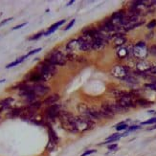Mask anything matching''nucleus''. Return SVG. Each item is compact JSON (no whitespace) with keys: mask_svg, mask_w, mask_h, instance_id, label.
Segmentation results:
<instances>
[{"mask_svg":"<svg viewBox=\"0 0 156 156\" xmlns=\"http://www.w3.org/2000/svg\"><path fill=\"white\" fill-rule=\"evenodd\" d=\"M75 116L67 111H62L59 114V122L62 124V126L65 130L71 133H78L76 129V125H75Z\"/></svg>","mask_w":156,"mask_h":156,"instance_id":"1","label":"nucleus"},{"mask_svg":"<svg viewBox=\"0 0 156 156\" xmlns=\"http://www.w3.org/2000/svg\"><path fill=\"white\" fill-rule=\"evenodd\" d=\"M45 60L47 62H49L53 65H60L62 66L66 63L67 62V57L64 54H62L60 51L58 50H54L51 53H49L47 55Z\"/></svg>","mask_w":156,"mask_h":156,"instance_id":"4","label":"nucleus"},{"mask_svg":"<svg viewBox=\"0 0 156 156\" xmlns=\"http://www.w3.org/2000/svg\"><path fill=\"white\" fill-rule=\"evenodd\" d=\"M25 58H26V56H23V57H21L20 58H17V59L15 60L13 62H11L10 64L7 65V66H6V68H8V69H9V68H11V67H13V66H16V65H17V64H19V63H21Z\"/></svg>","mask_w":156,"mask_h":156,"instance_id":"25","label":"nucleus"},{"mask_svg":"<svg viewBox=\"0 0 156 156\" xmlns=\"http://www.w3.org/2000/svg\"><path fill=\"white\" fill-rule=\"evenodd\" d=\"M95 152H97V150H89V151H84L83 154H81L80 156H87V155H90L92 153H95Z\"/></svg>","mask_w":156,"mask_h":156,"instance_id":"34","label":"nucleus"},{"mask_svg":"<svg viewBox=\"0 0 156 156\" xmlns=\"http://www.w3.org/2000/svg\"><path fill=\"white\" fill-rule=\"evenodd\" d=\"M153 129H156V125H155L154 126L151 127V128H148V130H153Z\"/></svg>","mask_w":156,"mask_h":156,"instance_id":"43","label":"nucleus"},{"mask_svg":"<svg viewBox=\"0 0 156 156\" xmlns=\"http://www.w3.org/2000/svg\"><path fill=\"white\" fill-rule=\"evenodd\" d=\"M146 87H148L150 89H151V90H154L155 92H156V84L155 83H150V84H146L145 85Z\"/></svg>","mask_w":156,"mask_h":156,"instance_id":"38","label":"nucleus"},{"mask_svg":"<svg viewBox=\"0 0 156 156\" xmlns=\"http://www.w3.org/2000/svg\"><path fill=\"white\" fill-rule=\"evenodd\" d=\"M42 35H44V33L40 32V33H38V34H37L36 36H33V37H31L29 39H30V40H35V39H37V38H39L40 37H41Z\"/></svg>","mask_w":156,"mask_h":156,"instance_id":"36","label":"nucleus"},{"mask_svg":"<svg viewBox=\"0 0 156 156\" xmlns=\"http://www.w3.org/2000/svg\"><path fill=\"white\" fill-rule=\"evenodd\" d=\"M27 24V22H24V23H22V24H20V25H17V26H16V27H13L12 28V30H17V29H20V28H22L23 26H25Z\"/></svg>","mask_w":156,"mask_h":156,"instance_id":"41","label":"nucleus"},{"mask_svg":"<svg viewBox=\"0 0 156 156\" xmlns=\"http://www.w3.org/2000/svg\"><path fill=\"white\" fill-rule=\"evenodd\" d=\"M126 42V37L124 34L122 33H117L116 36L113 38V46L116 48H120Z\"/></svg>","mask_w":156,"mask_h":156,"instance_id":"13","label":"nucleus"},{"mask_svg":"<svg viewBox=\"0 0 156 156\" xmlns=\"http://www.w3.org/2000/svg\"><path fill=\"white\" fill-rule=\"evenodd\" d=\"M60 112L62 111H60L59 105H49L46 108L45 115H46V118L50 122H54L58 117H59Z\"/></svg>","mask_w":156,"mask_h":156,"instance_id":"8","label":"nucleus"},{"mask_svg":"<svg viewBox=\"0 0 156 156\" xmlns=\"http://www.w3.org/2000/svg\"><path fill=\"white\" fill-rule=\"evenodd\" d=\"M32 89L33 91L36 93L37 96H42V95H45L49 92V87L45 86L42 83H35L34 85H32Z\"/></svg>","mask_w":156,"mask_h":156,"instance_id":"11","label":"nucleus"},{"mask_svg":"<svg viewBox=\"0 0 156 156\" xmlns=\"http://www.w3.org/2000/svg\"><path fill=\"white\" fill-rule=\"evenodd\" d=\"M136 104L141 105V106H147V105H152V103H151V101H148L145 99H137L136 100Z\"/></svg>","mask_w":156,"mask_h":156,"instance_id":"26","label":"nucleus"},{"mask_svg":"<svg viewBox=\"0 0 156 156\" xmlns=\"http://www.w3.org/2000/svg\"><path fill=\"white\" fill-rule=\"evenodd\" d=\"M113 97L117 98V99H120L122 97H125L128 94V92H126V91H123V90H119V89H116V88H110L109 90H108Z\"/></svg>","mask_w":156,"mask_h":156,"instance_id":"17","label":"nucleus"},{"mask_svg":"<svg viewBox=\"0 0 156 156\" xmlns=\"http://www.w3.org/2000/svg\"><path fill=\"white\" fill-rule=\"evenodd\" d=\"M36 71H37L40 74V76H41L44 79V80L46 81L55 75L57 72V69H56L55 65H53L49 62H47L46 60H44L43 62L39 63L37 66Z\"/></svg>","mask_w":156,"mask_h":156,"instance_id":"2","label":"nucleus"},{"mask_svg":"<svg viewBox=\"0 0 156 156\" xmlns=\"http://www.w3.org/2000/svg\"><path fill=\"white\" fill-rule=\"evenodd\" d=\"M136 95H134L133 93H128L126 96L122 97L120 99H117V104L125 107L126 109L128 110V108L135 107L137 105L136 104Z\"/></svg>","mask_w":156,"mask_h":156,"instance_id":"5","label":"nucleus"},{"mask_svg":"<svg viewBox=\"0 0 156 156\" xmlns=\"http://www.w3.org/2000/svg\"><path fill=\"white\" fill-rule=\"evenodd\" d=\"M12 18V17H10V18H7V19H5V20H3V21H1L0 22V27H1L2 25H4V24H6L7 22H9V21H11Z\"/></svg>","mask_w":156,"mask_h":156,"instance_id":"42","label":"nucleus"},{"mask_svg":"<svg viewBox=\"0 0 156 156\" xmlns=\"http://www.w3.org/2000/svg\"><path fill=\"white\" fill-rule=\"evenodd\" d=\"M99 112L101 114V119H111L114 117V115H115L109 109H108V108H106L104 105H101V109H99Z\"/></svg>","mask_w":156,"mask_h":156,"instance_id":"15","label":"nucleus"},{"mask_svg":"<svg viewBox=\"0 0 156 156\" xmlns=\"http://www.w3.org/2000/svg\"><path fill=\"white\" fill-rule=\"evenodd\" d=\"M65 21H66V20L63 19V20H60V21H58V22H57V23H55V24H53V25L50 27V28H49V30L47 31L46 33H44V36H49V35H51L52 33L55 32V31L58 28V27H59V26H62Z\"/></svg>","mask_w":156,"mask_h":156,"instance_id":"18","label":"nucleus"},{"mask_svg":"<svg viewBox=\"0 0 156 156\" xmlns=\"http://www.w3.org/2000/svg\"><path fill=\"white\" fill-rule=\"evenodd\" d=\"M151 65L148 62H146L145 59L143 60H140L139 62H137L136 64V68H137V72L140 73H148V71L151 70Z\"/></svg>","mask_w":156,"mask_h":156,"instance_id":"14","label":"nucleus"},{"mask_svg":"<svg viewBox=\"0 0 156 156\" xmlns=\"http://www.w3.org/2000/svg\"><path fill=\"white\" fill-rule=\"evenodd\" d=\"M128 56V50L126 47H120V48L117 50V57L119 58H125Z\"/></svg>","mask_w":156,"mask_h":156,"instance_id":"20","label":"nucleus"},{"mask_svg":"<svg viewBox=\"0 0 156 156\" xmlns=\"http://www.w3.org/2000/svg\"><path fill=\"white\" fill-rule=\"evenodd\" d=\"M118 147V146H117V144H111V145H109L107 147V148L109 151H113V150H116V148Z\"/></svg>","mask_w":156,"mask_h":156,"instance_id":"40","label":"nucleus"},{"mask_svg":"<svg viewBox=\"0 0 156 156\" xmlns=\"http://www.w3.org/2000/svg\"><path fill=\"white\" fill-rule=\"evenodd\" d=\"M123 136V135H120L118 133H115V134H112L111 136H109L107 138V140L105 142V143H103V145L105 144H109V143H112V142H116L118 140H120V138Z\"/></svg>","mask_w":156,"mask_h":156,"instance_id":"21","label":"nucleus"},{"mask_svg":"<svg viewBox=\"0 0 156 156\" xmlns=\"http://www.w3.org/2000/svg\"><path fill=\"white\" fill-rule=\"evenodd\" d=\"M88 109H89V106L85 104H83V103H80L78 105V110L81 114V116H84V115L86 114V112L88 111Z\"/></svg>","mask_w":156,"mask_h":156,"instance_id":"22","label":"nucleus"},{"mask_svg":"<svg viewBox=\"0 0 156 156\" xmlns=\"http://www.w3.org/2000/svg\"><path fill=\"white\" fill-rule=\"evenodd\" d=\"M49 140H51V141H53L54 143H56V144H58V137L57 136V134H56V132L53 130V128L52 127H49Z\"/></svg>","mask_w":156,"mask_h":156,"instance_id":"23","label":"nucleus"},{"mask_svg":"<svg viewBox=\"0 0 156 156\" xmlns=\"http://www.w3.org/2000/svg\"><path fill=\"white\" fill-rule=\"evenodd\" d=\"M106 108H108L113 114H119V113H125L127 111V109H126L125 107H123L122 105H120L117 103H105L103 104Z\"/></svg>","mask_w":156,"mask_h":156,"instance_id":"10","label":"nucleus"},{"mask_svg":"<svg viewBox=\"0 0 156 156\" xmlns=\"http://www.w3.org/2000/svg\"><path fill=\"white\" fill-rule=\"evenodd\" d=\"M56 143H54L53 141H51V140H49V142H48V145H47V147H46V150L48 151H54V148H55V147H56Z\"/></svg>","mask_w":156,"mask_h":156,"instance_id":"28","label":"nucleus"},{"mask_svg":"<svg viewBox=\"0 0 156 156\" xmlns=\"http://www.w3.org/2000/svg\"><path fill=\"white\" fill-rule=\"evenodd\" d=\"M126 128H128V126H127L126 123H120V124L116 126V129H117L118 131L125 130V129H126Z\"/></svg>","mask_w":156,"mask_h":156,"instance_id":"29","label":"nucleus"},{"mask_svg":"<svg viewBox=\"0 0 156 156\" xmlns=\"http://www.w3.org/2000/svg\"><path fill=\"white\" fill-rule=\"evenodd\" d=\"M0 112H1V109H0Z\"/></svg>","mask_w":156,"mask_h":156,"instance_id":"46","label":"nucleus"},{"mask_svg":"<svg viewBox=\"0 0 156 156\" xmlns=\"http://www.w3.org/2000/svg\"><path fill=\"white\" fill-rule=\"evenodd\" d=\"M75 22H76V20H75V19H72L71 21L69 22V24L67 25V26L65 27V28H64V31H67V30L71 29V27H72V26H73L74 24H75Z\"/></svg>","mask_w":156,"mask_h":156,"instance_id":"35","label":"nucleus"},{"mask_svg":"<svg viewBox=\"0 0 156 156\" xmlns=\"http://www.w3.org/2000/svg\"><path fill=\"white\" fill-rule=\"evenodd\" d=\"M152 124H156V117L151 118V119L147 120V121H145V122H143V123H142L141 125H142V126H145V125H152Z\"/></svg>","mask_w":156,"mask_h":156,"instance_id":"31","label":"nucleus"},{"mask_svg":"<svg viewBox=\"0 0 156 156\" xmlns=\"http://www.w3.org/2000/svg\"><path fill=\"white\" fill-rule=\"evenodd\" d=\"M132 53H133V56L135 58H139L141 60H143L147 56L148 49H147V47L145 42L140 41L137 44H135V46L133 47Z\"/></svg>","mask_w":156,"mask_h":156,"instance_id":"6","label":"nucleus"},{"mask_svg":"<svg viewBox=\"0 0 156 156\" xmlns=\"http://www.w3.org/2000/svg\"><path fill=\"white\" fill-rule=\"evenodd\" d=\"M107 44H108V40H106L105 38H96V39H93V42H92V50L100 51L101 49H104Z\"/></svg>","mask_w":156,"mask_h":156,"instance_id":"12","label":"nucleus"},{"mask_svg":"<svg viewBox=\"0 0 156 156\" xmlns=\"http://www.w3.org/2000/svg\"><path fill=\"white\" fill-rule=\"evenodd\" d=\"M75 125H76V129L78 133H83L88 130H91L95 126V122L88 119L84 116H79L75 118Z\"/></svg>","mask_w":156,"mask_h":156,"instance_id":"3","label":"nucleus"},{"mask_svg":"<svg viewBox=\"0 0 156 156\" xmlns=\"http://www.w3.org/2000/svg\"><path fill=\"white\" fill-rule=\"evenodd\" d=\"M139 128H141V126H128L127 131L123 135V136H126V135L128 134V132L133 131V130H136V129H139Z\"/></svg>","mask_w":156,"mask_h":156,"instance_id":"30","label":"nucleus"},{"mask_svg":"<svg viewBox=\"0 0 156 156\" xmlns=\"http://www.w3.org/2000/svg\"><path fill=\"white\" fill-rule=\"evenodd\" d=\"M123 80H125L126 83H131V84H135V83H138V80H137V79L135 78L134 76H132V75H128L127 77H126Z\"/></svg>","mask_w":156,"mask_h":156,"instance_id":"24","label":"nucleus"},{"mask_svg":"<svg viewBox=\"0 0 156 156\" xmlns=\"http://www.w3.org/2000/svg\"><path fill=\"white\" fill-rule=\"evenodd\" d=\"M147 27L148 29H153L154 27H156V19H153V20H151L150 23H147Z\"/></svg>","mask_w":156,"mask_h":156,"instance_id":"33","label":"nucleus"},{"mask_svg":"<svg viewBox=\"0 0 156 156\" xmlns=\"http://www.w3.org/2000/svg\"><path fill=\"white\" fill-rule=\"evenodd\" d=\"M110 74L115 78L120 79V80H124L126 77L129 75V69H128V67H126L125 65L117 64L112 67Z\"/></svg>","mask_w":156,"mask_h":156,"instance_id":"7","label":"nucleus"},{"mask_svg":"<svg viewBox=\"0 0 156 156\" xmlns=\"http://www.w3.org/2000/svg\"><path fill=\"white\" fill-rule=\"evenodd\" d=\"M40 50H41V48H37V49H35V50H33V51L29 52V53L26 55V58H28L29 56H31V55H34V54H36V53H38Z\"/></svg>","mask_w":156,"mask_h":156,"instance_id":"37","label":"nucleus"},{"mask_svg":"<svg viewBox=\"0 0 156 156\" xmlns=\"http://www.w3.org/2000/svg\"><path fill=\"white\" fill-rule=\"evenodd\" d=\"M41 106V103H39V101H33V103H31L28 107L30 108V109L36 111L37 109H38V108Z\"/></svg>","mask_w":156,"mask_h":156,"instance_id":"27","label":"nucleus"},{"mask_svg":"<svg viewBox=\"0 0 156 156\" xmlns=\"http://www.w3.org/2000/svg\"><path fill=\"white\" fill-rule=\"evenodd\" d=\"M59 95L58 94H54V95H51V96L47 97L44 101H43V105H56L57 101L59 100Z\"/></svg>","mask_w":156,"mask_h":156,"instance_id":"16","label":"nucleus"},{"mask_svg":"<svg viewBox=\"0 0 156 156\" xmlns=\"http://www.w3.org/2000/svg\"><path fill=\"white\" fill-rule=\"evenodd\" d=\"M147 74H151V75H156V65L152 66L151 68V70L148 71Z\"/></svg>","mask_w":156,"mask_h":156,"instance_id":"39","label":"nucleus"},{"mask_svg":"<svg viewBox=\"0 0 156 156\" xmlns=\"http://www.w3.org/2000/svg\"><path fill=\"white\" fill-rule=\"evenodd\" d=\"M148 53L151 54V56L156 57V45H151L148 49Z\"/></svg>","mask_w":156,"mask_h":156,"instance_id":"32","label":"nucleus"},{"mask_svg":"<svg viewBox=\"0 0 156 156\" xmlns=\"http://www.w3.org/2000/svg\"><path fill=\"white\" fill-rule=\"evenodd\" d=\"M152 4H154V5H156V1H152Z\"/></svg>","mask_w":156,"mask_h":156,"instance_id":"45","label":"nucleus"},{"mask_svg":"<svg viewBox=\"0 0 156 156\" xmlns=\"http://www.w3.org/2000/svg\"><path fill=\"white\" fill-rule=\"evenodd\" d=\"M24 80L25 81H32V83H44V79L40 76V74L37 71H33L28 73L27 75L24 77Z\"/></svg>","mask_w":156,"mask_h":156,"instance_id":"9","label":"nucleus"},{"mask_svg":"<svg viewBox=\"0 0 156 156\" xmlns=\"http://www.w3.org/2000/svg\"><path fill=\"white\" fill-rule=\"evenodd\" d=\"M12 101H13V99L11 98V97L6 98V99H4L2 101H0V109L3 110V109H5V108H8L11 105V104L12 103Z\"/></svg>","mask_w":156,"mask_h":156,"instance_id":"19","label":"nucleus"},{"mask_svg":"<svg viewBox=\"0 0 156 156\" xmlns=\"http://www.w3.org/2000/svg\"><path fill=\"white\" fill-rule=\"evenodd\" d=\"M73 3H74V0H72V1H70L68 4H67V6H70V5H71V4H73Z\"/></svg>","mask_w":156,"mask_h":156,"instance_id":"44","label":"nucleus"}]
</instances>
